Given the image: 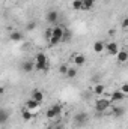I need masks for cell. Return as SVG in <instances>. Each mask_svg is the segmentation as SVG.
<instances>
[{
  "instance_id": "cell-1",
  "label": "cell",
  "mask_w": 128,
  "mask_h": 129,
  "mask_svg": "<svg viewBox=\"0 0 128 129\" xmlns=\"http://www.w3.org/2000/svg\"><path fill=\"white\" fill-rule=\"evenodd\" d=\"M50 64L47 60V56L44 53H38L36 57H35V69L36 71H48Z\"/></svg>"
},
{
  "instance_id": "cell-2",
  "label": "cell",
  "mask_w": 128,
  "mask_h": 129,
  "mask_svg": "<svg viewBox=\"0 0 128 129\" xmlns=\"http://www.w3.org/2000/svg\"><path fill=\"white\" fill-rule=\"evenodd\" d=\"M110 107H112V101L110 99H105V98H99L95 102V111H98V113H104Z\"/></svg>"
},
{
  "instance_id": "cell-3",
  "label": "cell",
  "mask_w": 128,
  "mask_h": 129,
  "mask_svg": "<svg viewBox=\"0 0 128 129\" xmlns=\"http://www.w3.org/2000/svg\"><path fill=\"white\" fill-rule=\"evenodd\" d=\"M88 119H89L88 113H84V111H78V113H77V114L74 116V125H75L77 128H80V126L86 125Z\"/></svg>"
},
{
  "instance_id": "cell-4",
  "label": "cell",
  "mask_w": 128,
  "mask_h": 129,
  "mask_svg": "<svg viewBox=\"0 0 128 129\" xmlns=\"http://www.w3.org/2000/svg\"><path fill=\"white\" fill-rule=\"evenodd\" d=\"M105 51L109 53V56H118L119 47L116 42H109V44H105Z\"/></svg>"
},
{
  "instance_id": "cell-5",
  "label": "cell",
  "mask_w": 128,
  "mask_h": 129,
  "mask_svg": "<svg viewBox=\"0 0 128 129\" xmlns=\"http://www.w3.org/2000/svg\"><path fill=\"white\" fill-rule=\"evenodd\" d=\"M45 20H47V23H50V24H54L57 20H59V12L57 11H48L47 12V15H45Z\"/></svg>"
},
{
  "instance_id": "cell-6",
  "label": "cell",
  "mask_w": 128,
  "mask_h": 129,
  "mask_svg": "<svg viewBox=\"0 0 128 129\" xmlns=\"http://www.w3.org/2000/svg\"><path fill=\"white\" fill-rule=\"evenodd\" d=\"M72 63L75 64V66H83V64L86 63V56L81 54V53L74 54V56H72Z\"/></svg>"
},
{
  "instance_id": "cell-7",
  "label": "cell",
  "mask_w": 128,
  "mask_h": 129,
  "mask_svg": "<svg viewBox=\"0 0 128 129\" xmlns=\"http://www.w3.org/2000/svg\"><path fill=\"white\" fill-rule=\"evenodd\" d=\"M39 105H41V104H39L38 101H35V99L30 98V99H27V101H26L24 108H26V110H29V111H36V110L39 108Z\"/></svg>"
},
{
  "instance_id": "cell-8",
  "label": "cell",
  "mask_w": 128,
  "mask_h": 129,
  "mask_svg": "<svg viewBox=\"0 0 128 129\" xmlns=\"http://www.w3.org/2000/svg\"><path fill=\"white\" fill-rule=\"evenodd\" d=\"M125 95L121 92V90H115L113 93H110V101L112 102H119V101H124Z\"/></svg>"
},
{
  "instance_id": "cell-9",
  "label": "cell",
  "mask_w": 128,
  "mask_h": 129,
  "mask_svg": "<svg viewBox=\"0 0 128 129\" xmlns=\"http://www.w3.org/2000/svg\"><path fill=\"white\" fill-rule=\"evenodd\" d=\"M116 59H118V62H119L121 64L127 63V62H128V51H127V50H121V51L118 53Z\"/></svg>"
},
{
  "instance_id": "cell-10",
  "label": "cell",
  "mask_w": 128,
  "mask_h": 129,
  "mask_svg": "<svg viewBox=\"0 0 128 129\" xmlns=\"http://www.w3.org/2000/svg\"><path fill=\"white\" fill-rule=\"evenodd\" d=\"M92 90H94V93H95L96 96H102V95L105 93V86H104V84H101V83H96Z\"/></svg>"
},
{
  "instance_id": "cell-11",
  "label": "cell",
  "mask_w": 128,
  "mask_h": 129,
  "mask_svg": "<svg viewBox=\"0 0 128 129\" xmlns=\"http://www.w3.org/2000/svg\"><path fill=\"white\" fill-rule=\"evenodd\" d=\"M21 69H23L24 72H32V71H35V62H30V60L23 62V63H21Z\"/></svg>"
},
{
  "instance_id": "cell-12",
  "label": "cell",
  "mask_w": 128,
  "mask_h": 129,
  "mask_svg": "<svg viewBox=\"0 0 128 129\" xmlns=\"http://www.w3.org/2000/svg\"><path fill=\"white\" fill-rule=\"evenodd\" d=\"M32 99L38 101L39 104H42V102H44V93H42L39 89H35V90L32 92Z\"/></svg>"
},
{
  "instance_id": "cell-13",
  "label": "cell",
  "mask_w": 128,
  "mask_h": 129,
  "mask_svg": "<svg viewBox=\"0 0 128 129\" xmlns=\"http://www.w3.org/2000/svg\"><path fill=\"white\" fill-rule=\"evenodd\" d=\"M9 39L12 42H20V41H23V33L18 32V30H14V32H11V35H9Z\"/></svg>"
},
{
  "instance_id": "cell-14",
  "label": "cell",
  "mask_w": 128,
  "mask_h": 129,
  "mask_svg": "<svg viewBox=\"0 0 128 129\" xmlns=\"http://www.w3.org/2000/svg\"><path fill=\"white\" fill-rule=\"evenodd\" d=\"M21 119H23L24 122H30L33 119V113L29 111V110H26V108H23V111H21Z\"/></svg>"
},
{
  "instance_id": "cell-15",
  "label": "cell",
  "mask_w": 128,
  "mask_h": 129,
  "mask_svg": "<svg viewBox=\"0 0 128 129\" xmlns=\"http://www.w3.org/2000/svg\"><path fill=\"white\" fill-rule=\"evenodd\" d=\"M104 50H105V45H104L102 41H96L95 44H94V51H95V53L99 54V53H102Z\"/></svg>"
},
{
  "instance_id": "cell-16",
  "label": "cell",
  "mask_w": 128,
  "mask_h": 129,
  "mask_svg": "<svg viewBox=\"0 0 128 129\" xmlns=\"http://www.w3.org/2000/svg\"><path fill=\"white\" fill-rule=\"evenodd\" d=\"M83 3V11H91L95 6V0H81Z\"/></svg>"
},
{
  "instance_id": "cell-17",
  "label": "cell",
  "mask_w": 128,
  "mask_h": 129,
  "mask_svg": "<svg viewBox=\"0 0 128 129\" xmlns=\"http://www.w3.org/2000/svg\"><path fill=\"white\" fill-rule=\"evenodd\" d=\"M124 113H125V110H124L122 107H115V108H112V114H113L115 117H122Z\"/></svg>"
},
{
  "instance_id": "cell-18",
  "label": "cell",
  "mask_w": 128,
  "mask_h": 129,
  "mask_svg": "<svg viewBox=\"0 0 128 129\" xmlns=\"http://www.w3.org/2000/svg\"><path fill=\"white\" fill-rule=\"evenodd\" d=\"M51 108L54 110V113H56L57 119H59V117H62V113H63V107H62V104H54Z\"/></svg>"
},
{
  "instance_id": "cell-19",
  "label": "cell",
  "mask_w": 128,
  "mask_h": 129,
  "mask_svg": "<svg viewBox=\"0 0 128 129\" xmlns=\"http://www.w3.org/2000/svg\"><path fill=\"white\" fill-rule=\"evenodd\" d=\"M71 8H72L74 11H83V3H81V0H72V2H71Z\"/></svg>"
},
{
  "instance_id": "cell-20",
  "label": "cell",
  "mask_w": 128,
  "mask_h": 129,
  "mask_svg": "<svg viewBox=\"0 0 128 129\" xmlns=\"http://www.w3.org/2000/svg\"><path fill=\"white\" fill-rule=\"evenodd\" d=\"M45 117H47L48 120H56V119H57V116H56V113H54V110H53V108L47 110V113H45Z\"/></svg>"
},
{
  "instance_id": "cell-21",
  "label": "cell",
  "mask_w": 128,
  "mask_h": 129,
  "mask_svg": "<svg viewBox=\"0 0 128 129\" xmlns=\"http://www.w3.org/2000/svg\"><path fill=\"white\" fill-rule=\"evenodd\" d=\"M75 75H77V69H75V68H69L65 77H66V78H75Z\"/></svg>"
},
{
  "instance_id": "cell-22",
  "label": "cell",
  "mask_w": 128,
  "mask_h": 129,
  "mask_svg": "<svg viewBox=\"0 0 128 129\" xmlns=\"http://www.w3.org/2000/svg\"><path fill=\"white\" fill-rule=\"evenodd\" d=\"M6 120H8V113H6L5 110H2V111H0V125H5Z\"/></svg>"
},
{
  "instance_id": "cell-23",
  "label": "cell",
  "mask_w": 128,
  "mask_h": 129,
  "mask_svg": "<svg viewBox=\"0 0 128 129\" xmlns=\"http://www.w3.org/2000/svg\"><path fill=\"white\" fill-rule=\"evenodd\" d=\"M35 29H36V21H30V23L26 24V30L27 32H33Z\"/></svg>"
},
{
  "instance_id": "cell-24",
  "label": "cell",
  "mask_w": 128,
  "mask_h": 129,
  "mask_svg": "<svg viewBox=\"0 0 128 129\" xmlns=\"http://www.w3.org/2000/svg\"><path fill=\"white\" fill-rule=\"evenodd\" d=\"M68 69H69V66L68 64H60L59 66V74H62V75H66V72H68Z\"/></svg>"
},
{
  "instance_id": "cell-25",
  "label": "cell",
  "mask_w": 128,
  "mask_h": 129,
  "mask_svg": "<svg viewBox=\"0 0 128 129\" xmlns=\"http://www.w3.org/2000/svg\"><path fill=\"white\" fill-rule=\"evenodd\" d=\"M119 90H121V92H122L125 96H128V83H124V84L119 87Z\"/></svg>"
},
{
  "instance_id": "cell-26",
  "label": "cell",
  "mask_w": 128,
  "mask_h": 129,
  "mask_svg": "<svg viewBox=\"0 0 128 129\" xmlns=\"http://www.w3.org/2000/svg\"><path fill=\"white\" fill-rule=\"evenodd\" d=\"M44 36H45V39H47V41H50V39L53 38V29H47L45 33H44Z\"/></svg>"
},
{
  "instance_id": "cell-27",
  "label": "cell",
  "mask_w": 128,
  "mask_h": 129,
  "mask_svg": "<svg viewBox=\"0 0 128 129\" xmlns=\"http://www.w3.org/2000/svg\"><path fill=\"white\" fill-rule=\"evenodd\" d=\"M121 27H122L124 30H127V29H128V17H125V18L122 20V24H121Z\"/></svg>"
},
{
  "instance_id": "cell-28",
  "label": "cell",
  "mask_w": 128,
  "mask_h": 129,
  "mask_svg": "<svg viewBox=\"0 0 128 129\" xmlns=\"http://www.w3.org/2000/svg\"><path fill=\"white\" fill-rule=\"evenodd\" d=\"M54 129H65V125L62 122H56L54 123Z\"/></svg>"
},
{
  "instance_id": "cell-29",
  "label": "cell",
  "mask_w": 128,
  "mask_h": 129,
  "mask_svg": "<svg viewBox=\"0 0 128 129\" xmlns=\"http://www.w3.org/2000/svg\"><path fill=\"white\" fill-rule=\"evenodd\" d=\"M47 129H54V123H53V125H50V126H47Z\"/></svg>"
},
{
  "instance_id": "cell-30",
  "label": "cell",
  "mask_w": 128,
  "mask_h": 129,
  "mask_svg": "<svg viewBox=\"0 0 128 129\" xmlns=\"http://www.w3.org/2000/svg\"><path fill=\"white\" fill-rule=\"evenodd\" d=\"M127 51H128V45H127Z\"/></svg>"
}]
</instances>
